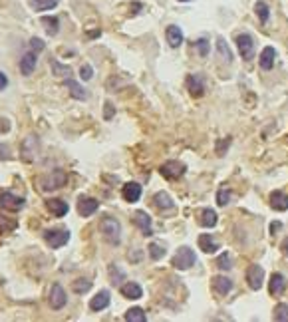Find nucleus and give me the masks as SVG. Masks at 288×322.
<instances>
[{"instance_id":"nucleus-1","label":"nucleus","mask_w":288,"mask_h":322,"mask_svg":"<svg viewBox=\"0 0 288 322\" xmlns=\"http://www.w3.org/2000/svg\"><path fill=\"white\" fill-rule=\"evenodd\" d=\"M99 231H101L103 239L109 245H119V241H121V225H119V221L115 217L105 215L101 219V223H99Z\"/></svg>"},{"instance_id":"nucleus-2","label":"nucleus","mask_w":288,"mask_h":322,"mask_svg":"<svg viewBox=\"0 0 288 322\" xmlns=\"http://www.w3.org/2000/svg\"><path fill=\"white\" fill-rule=\"evenodd\" d=\"M38 147H40L38 137H36L34 133L26 135L24 141L20 143V157H22L24 161H34V157L38 155Z\"/></svg>"},{"instance_id":"nucleus-3","label":"nucleus","mask_w":288,"mask_h":322,"mask_svg":"<svg viewBox=\"0 0 288 322\" xmlns=\"http://www.w3.org/2000/svg\"><path fill=\"white\" fill-rule=\"evenodd\" d=\"M195 261H197L195 253L189 247H181L177 251V255L173 257V267L179 268V270H187V268H191L195 265Z\"/></svg>"},{"instance_id":"nucleus-4","label":"nucleus","mask_w":288,"mask_h":322,"mask_svg":"<svg viewBox=\"0 0 288 322\" xmlns=\"http://www.w3.org/2000/svg\"><path fill=\"white\" fill-rule=\"evenodd\" d=\"M0 207L6 209V211L16 213V211H20L24 207V197L14 195L12 191H2V189H0Z\"/></svg>"},{"instance_id":"nucleus-5","label":"nucleus","mask_w":288,"mask_h":322,"mask_svg":"<svg viewBox=\"0 0 288 322\" xmlns=\"http://www.w3.org/2000/svg\"><path fill=\"white\" fill-rule=\"evenodd\" d=\"M44 241H46L52 249H60V247H64V245L70 241V231H62V229L44 231Z\"/></svg>"},{"instance_id":"nucleus-6","label":"nucleus","mask_w":288,"mask_h":322,"mask_svg":"<svg viewBox=\"0 0 288 322\" xmlns=\"http://www.w3.org/2000/svg\"><path fill=\"white\" fill-rule=\"evenodd\" d=\"M42 189L44 191H52V189H58V187H62L64 183H66V173L64 171H60V169H56V171H52V173H48L46 177H42Z\"/></svg>"},{"instance_id":"nucleus-7","label":"nucleus","mask_w":288,"mask_h":322,"mask_svg":"<svg viewBox=\"0 0 288 322\" xmlns=\"http://www.w3.org/2000/svg\"><path fill=\"white\" fill-rule=\"evenodd\" d=\"M262 280H264V268L260 265H250L248 270H246V282L252 290H258L262 286Z\"/></svg>"},{"instance_id":"nucleus-8","label":"nucleus","mask_w":288,"mask_h":322,"mask_svg":"<svg viewBox=\"0 0 288 322\" xmlns=\"http://www.w3.org/2000/svg\"><path fill=\"white\" fill-rule=\"evenodd\" d=\"M159 171L165 179H179L185 173V165L179 163V161H165Z\"/></svg>"},{"instance_id":"nucleus-9","label":"nucleus","mask_w":288,"mask_h":322,"mask_svg":"<svg viewBox=\"0 0 288 322\" xmlns=\"http://www.w3.org/2000/svg\"><path fill=\"white\" fill-rule=\"evenodd\" d=\"M237 46H239V52L244 60H252L254 56V42L248 34H239L237 36Z\"/></svg>"},{"instance_id":"nucleus-10","label":"nucleus","mask_w":288,"mask_h":322,"mask_svg":"<svg viewBox=\"0 0 288 322\" xmlns=\"http://www.w3.org/2000/svg\"><path fill=\"white\" fill-rule=\"evenodd\" d=\"M68 302V296H66V290L62 288V284H52V290H50V306L54 310H60L64 308Z\"/></svg>"},{"instance_id":"nucleus-11","label":"nucleus","mask_w":288,"mask_h":322,"mask_svg":"<svg viewBox=\"0 0 288 322\" xmlns=\"http://www.w3.org/2000/svg\"><path fill=\"white\" fill-rule=\"evenodd\" d=\"M133 223L141 229V233L145 235V237H151L153 235V229H151V219H149V215L145 213V211H137L135 215H133Z\"/></svg>"},{"instance_id":"nucleus-12","label":"nucleus","mask_w":288,"mask_h":322,"mask_svg":"<svg viewBox=\"0 0 288 322\" xmlns=\"http://www.w3.org/2000/svg\"><path fill=\"white\" fill-rule=\"evenodd\" d=\"M187 90L191 92V96L201 98L203 92H205V82H203V78H201L199 74H191V76H187Z\"/></svg>"},{"instance_id":"nucleus-13","label":"nucleus","mask_w":288,"mask_h":322,"mask_svg":"<svg viewBox=\"0 0 288 322\" xmlns=\"http://www.w3.org/2000/svg\"><path fill=\"white\" fill-rule=\"evenodd\" d=\"M36 62H38L36 52H34V50H32V52H26V54L20 58V72H22L24 76H30V74L36 70Z\"/></svg>"},{"instance_id":"nucleus-14","label":"nucleus","mask_w":288,"mask_h":322,"mask_svg":"<svg viewBox=\"0 0 288 322\" xmlns=\"http://www.w3.org/2000/svg\"><path fill=\"white\" fill-rule=\"evenodd\" d=\"M97 207H99V201H96L92 197H82L80 203H78V213L82 217H90V215H94L97 211Z\"/></svg>"},{"instance_id":"nucleus-15","label":"nucleus","mask_w":288,"mask_h":322,"mask_svg":"<svg viewBox=\"0 0 288 322\" xmlns=\"http://www.w3.org/2000/svg\"><path fill=\"white\" fill-rule=\"evenodd\" d=\"M233 288V280L227 278V276H215L213 278V290L219 294V296H227Z\"/></svg>"},{"instance_id":"nucleus-16","label":"nucleus","mask_w":288,"mask_h":322,"mask_svg":"<svg viewBox=\"0 0 288 322\" xmlns=\"http://www.w3.org/2000/svg\"><path fill=\"white\" fill-rule=\"evenodd\" d=\"M165 36H167V42H169V46L171 48H179L181 44H183V32H181V28L179 26H167V30H165Z\"/></svg>"},{"instance_id":"nucleus-17","label":"nucleus","mask_w":288,"mask_h":322,"mask_svg":"<svg viewBox=\"0 0 288 322\" xmlns=\"http://www.w3.org/2000/svg\"><path fill=\"white\" fill-rule=\"evenodd\" d=\"M121 195H123L125 201L135 203L141 197V185H137V183H125L123 189H121Z\"/></svg>"},{"instance_id":"nucleus-18","label":"nucleus","mask_w":288,"mask_h":322,"mask_svg":"<svg viewBox=\"0 0 288 322\" xmlns=\"http://www.w3.org/2000/svg\"><path fill=\"white\" fill-rule=\"evenodd\" d=\"M270 207L274 211H286L288 209V195L282 191H272L270 193Z\"/></svg>"},{"instance_id":"nucleus-19","label":"nucleus","mask_w":288,"mask_h":322,"mask_svg":"<svg viewBox=\"0 0 288 322\" xmlns=\"http://www.w3.org/2000/svg\"><path fill=\"white\" fill-rule=\"evenodd\" d=\"M274 58H276V52L272 46H266L262 52H260V58H258V64L262 70H270L274 66Z\"/></svg>"},{"instance_id":"nucleus-20","label":"nucleus","mask_w":288,"mask_h":322,"mask_svg":"<svg viewBox=\"0 0 288 322\" xmlns=\"http://www.w3.org/2000/svg\"><path fill=\"white\" fill-rule=\"evenodd\" d=\"M109 306V292L107 290H99L92 300H90V308L92 310H103Z\"/></svg>"},{"instance_id":"nucleus-21","label":"nucleus","mask_w":288,"mask_h":322,"mask_svg":"<svg viewBox=\"0 0 288 322\" xmlns=\"http://www.w3.org/2000/svg\"><path fill=\"white\" fill-rule=\"evenodd\" d=\"M121 294H123L125 298H133V300H137V298L143 296V288H141L137 282H127V284L121 286Z\"/></svg>"},{"instance_id":"nucleus-22","label":"nucleus","mask_w":288,"mask_h":322,"mask_svg":"<svg viewBox=\"0 0 288 322\" xmlns=\"http://www.w3.org/2000/svg\"><path fill=\"white\" fill-rule=\"evenodd\" d=\"M46 207L56 215V217H64L68 213V203L62 201V199H50L46 201Z\"/></svg>"},{"instance_id":"nucleus-23","label":"nucleus","mask_w":288,"mask_h":322,"mask_svg":"<svg viewBox=\"0 0 288 322\" xmlns=\"http://www.w3.org/2000/svg\"><path fill=\"white\" fill-rule=\"evenodd\" d=\"M199 249H203V253H217V249H219V243L211 237V235H201L199 237Z\"/></svg>"},{"instance_id":"nucleus-24","label":"nucleus","mask_w":288,"mask_h":322,"mask_svg":"<svg viewBox=\"0 0 288 322\" xmlns=\"http://www.w3.org/2000/svg\"><path fill=\"white\" fill-rule=\"evenodd\" d=\"M199 223H201L203 227H207V229L215 227V225H217V213H215L213 209H203V211L199 213Z\"/></svg>"},{"instance_id":"nucleus-25","label":"nucleus","mask_w":288,"mask_h":322,"mask_svg":"<svg viewBox=\"0 0 288 322\" xmlns=\"http://www.w3.org/2000/svg\"><path fill=\"white\" fill-rule=\"evenodd\" d=\"M153 203H155V207L157 209H173V201H171V197L165 193V191H159V193H155V197H153Z\"/></svg>"},{"instance_id":"nucleus-26","label":"nucleus","mask_w":288,"mask_h":322,"mask_svg":"<svg viewBox=\"0 0 288 322\" xmlns=\"http://www.w3.org/2000/svg\"><path fill=\"white\" fill-rule=\"evenodd\" d=\"M284 286H286V280L280 272H274L272 278H270V292L272 294H282L284 292Z\"/></svg>"},{"instance_id":"nucleus-27","label":"nucleus","mask_w":288,"mask_h":322,"mask_svg":"<svg viewBox=\"0 0 288 322\" xmlns=\"http://www.w3.org/2000/svg\"><path fill=\"white\" fill-rule=\"evenodd\" d=\"M64 84H66V88L70 90L72 98H76V100H86V92H84V88H82L78 82H74V80H66Z\"/></svg>"},{"instance_id":"nucleus-28","label":"nucleus","mask_w":288,"mask_h":322,"mask_svg":"<svg viewBox=\"0 0 288 322\" xmlns=\"http://www.w3.org/2000/svg\"><path fill=\"white\" fill-rule=\"evenodd\" d=\"M28 2L34 10H52L58 6V0H28Z\"/></svg>"},{"instance_id":"nucleus-29","label":"nucleus","mask_w":288,"mask_h":322,"mask_svg":"<svg viewBox=\"0 0 288 322\" xmlns=\"http://www.w3.org/2000/svg\"><path fill=\"white\" fill-rule=\"evenodd\" d=\"M125 320L127 322H145L147 316H145V312H143L141 308H131V310L125 312Z\"/></svg>"},{"instance_id":"nucleus-30","label":"nucleus","mask_w":288,"mask_h":322,"mask_svg":"<svg viewBox=\"0 0 288 322\" xmlns=\"http://www.w3.org/2000/svg\"><path fill=\"white\" fill-rule=\"evenodd\" d=\"M42 24L46 26V32H48L50 36L58 34V28H60L58 18H54V16H44V18H42Z\"/></svg>"},{"instance_id":"nucleus-31","label":"nucleus","mask_w":288,"mask_h":322,"mask_svg":"<svg viewBox=\"0 0 288 322\" xmlns=\"http://www.w3.org/2000/svg\"><path fill=\"white\" fill-rule=\"evenodd\" d=\"M274 320L276 322H288V304H284V302L276 304V308H274Z\"/></svg>"},{"instance_id":"nucleus-32","label":"nucleus","mask_w":288,"mask_h":322,"mask_svg":"<svg viewBox=\"0 0 288 322\" xmlns=\"http://www.w3.org/2000/svg\"><path fill=\"white\" fill-rule=\"evenodd\" d=\"M254 10H256V16L260 18V22L264 24V22H268V16H270V10H268V4L266 2H256V6H254Z\"/></svg>"},{"instance_id":"nucleus-33","label":"nucleus","mask_w":288,"mask_h":322,"mask_svg":"<svg viewBox=\"0 0 288 322\" xmlns=\"http://www.w3.org/2000/svg\"><path fill=\"white\" fill-rule=\"evenodd\" d=\"M72 288H74V292L84 294V292H88V290L92 288V280H88V278H78V280H74Z\"/></svg>"},{"instance_id":"nucleus-34","label":"nucleus","mask_w":288,"mask_h":322,"mask_svg":"<svg viewBox=\"0 0 288 322\" xmlns=\"http://www.w3.org/2000/svg\"><path fill=\"white\" fill-rule=\"evenodd\" d=\"M147 251H149V257H151L153 261H159V259L165 257V249H163L161 245H157V243H151Z\"/></svg>"},{"instance_id":"nucleus-35","label":"nucleus","mask_w":288,"mask_h":322,"mask_svg":"<svg viewBox=\"0 0 288 322\" xmlns=\"http://www.w3.org/2000/svg\"><path fill=\"white\" fill-rule=\"evenodd\" d=\"M217 48H219V54L227 60V62H231L233 60V54H231V50H229V46L225 44V40L223 38H217Z\"/></svg>"},{"instance_id":"nucleus-36","label":"nucleus","mask_w":288,"mask_h":322,"mask_svg":"<svg viewBox=\"0 0 288 322\" xmlns=\"http://www.w3.org/2000/svg\"><path fill=\"white\" fill-rule=\"evenodd\" d=\"M195 48H197V52H199V56H201V58H205V56L209 54V42H207L205 38L197 40V42H195Z\"/></svg>"},{"instance_id":"nucleus-37","label":"nucleus","mask_w":288,"mask_h":322,"mask_svg":"<svg viewBox=\"0 0 288 322\" xmlns=\"http://www.w3.org/2000/svg\"><path fill=\"white\" fill-rule=\"evenodd\" d=\"M217 267L221 268V270H229L233 265H231V257L227 255V253H223L219 259H217Z\"/></svg>"},{"instance_id":"nucleus-38","label":"nucleus","mask_w":288,"mask_h":322,"mask_svg":"<svg viewBox=\"0 0 288 322\" xmlns=\"http://www.w3.org/2000/svg\"><path fill=\"white\" fill-rule=\"evenodd\" d=\"M52 70H54V74L56 76H70V66H60L56 60H52Z\"/></svg>"},{"instance_id":"nucleus-39","label":"nucleus","mask_w":288,"mask_h":322,"mask_svg":"<svg viewBox=\"0 0 288 322\" xmlns=\"http://www.w3.org/2000/svg\"><path fill=\"white\" fill-rule=\"evenodd\" d=\"M229 201H231V191H227V189H221V191L217 193V203H219L221 207H225Z\"/></svg>"},{"instance_id":"nucleus-40","label":"nucleus","mask_w":288,"mask_h":322,"mask_svg":"<svg viewBox=\"0 0 288 322\" xmlns=\"http://www.w3.org/2000/svg\"><path fill=\"white\" fill-rule=\"evenodd\" d=\"M12 229H16V221H6L0 217V233H8Z\"/></svg>"},{"instance_id":"nucleus-41","label":"nucleus","mask_w":288,"mask_h":322,"mask_svg":"<svg viewBox=\"0 0 288 322\" xmlns=\"http://www.w3.org/2000/svg\"><path fill=\"white\" fill-rule=\"evenodd\" d=\"M92 76H94L92 66H88V64H86V66H82V68H80V78H82V80H86V82H88V80H92Z\"/></svg>"},{"instance_id":"nucleus-42","label":"nucleus","mask_w":288,"mask_h":322,"mask_svg":"<svg viewBox=\"0 0 288 322\" xmlns=\"http://www.w3.org/2000/svg\"><path fill=\"white\" fill-rule=\"evenodd\" d=\"M30 48H32L34 52H42V50H44V42H42L40 38H32V40H30Z\"/></svg>"},{"instance_id":"nucleus-43","label":"nucleus","mask_w":288,"mask_h":322,"mask_svg":"<svg viewBox=\"0 0 288 322\" xmlns=\"http://www.w3.org/2000/svg\"><path fill=\"white\" fill-rule=\"evenodd\" d=\"M10 129V121L6 117H0V133H6Z\"/></svg>"},{"instance_id":"nucleus-44","label":"nucleus","mask_w":288,"mask_h":322,"mask_svg":"<svg viewBox=\"0 0 288 322\" xmlns=\"http://www.w3.org/2000/svg\"><path fill=\"white\" fill-rule=\"evenodd\" d=\"M111 115H113V106L109 102H105V113H103V117L105 119H111Z\"/></svg>"},{"instance_id":"nucleus-45","label":"nucleus","mask_w":288,"mask_h":322,"mask_svg":"<svg viewBox=\"0 0 288 322\" xmlns=\"http://www.w3.org/2000/svg\"><path fill=\"white\" fill-rule=\"evenodd\" d=\"M0 159H10V155H8V147H6V145H0Z\"/></svg>"},{"instance_id":"nucleus-46","label":"nucleus","mask_w":288,"mask_h":322,"mask_svg":"<svg viewBox=\"0 0 288 322\" xmlns=\"http://www.w3.org/2000/svg\"><path fill=\"white\" fill-rule=\"evenodd\" d=\"M8 86V78L2 74V72H0V90H4Z\"/></svg>"},{"instance_id":"nucleus-47","label":"nucleus","mask_w":288,"mask_h":322,"mask_svg":"<svg viewBox=\"0 0 288 322\" xmlns=\"http://www.w3.org/2000/svg\"><path fill=\"white\" fill-rule=\"evenodd\" d=\"M282 251L288 255V239H284V243H282Z\"/></svg>"},{"instance_id":"nucleus-48","label":"nucleus","mask_w":288,"mask_h":322,"mask_svg":"<svg viewBox=\"0 0 288 322\" xmlns=\"http://www.w3.org/2000/svg\"><path fill=\"white\" fill-rule=\"evenodd\" d=\"M179 2H189V0H179Z\"/></svg>"}]
</instances>
